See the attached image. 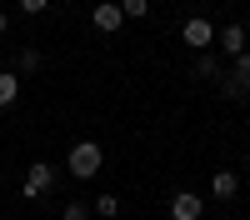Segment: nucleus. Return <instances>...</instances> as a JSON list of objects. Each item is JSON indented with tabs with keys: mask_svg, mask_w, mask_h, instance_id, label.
Here are the masks:
<instances>
[{
	"mask_svg": "<svg viewBox=\"0 0 250 220\" xmlns=\"http://www.w3.org/2000/svg\"><path fill=\"white\" fill-rule=\"evenodd\" d=\"M100 160H105V155H100V145H95V140H80V145L70 150V175H75V180L100 175Z\"/></svg>",
	"mask_w": 250,
	"mask_h": 220,
	"instance_id": "f257e3e1",
	"label": "nucleus"
},
{
	"mask_svg": "<svg viewBox=\"0 0 250 220\" xmlns=\"http://www.w3.org/2000/svg\"><path fill=\"white\" fill-rule=\"evenodd\" d=\"M185 45H195V50H205V45H210V40H215V25H210V20H205V15H190V20H185Z\"/></svg>",
	"mask_w": 250,
	"mask_h": 220,
	"instance_id": "f03ea898",
	"label": "nucleus"
},
{
	"mask_svg": "<svg viewBox=\"0 0 250 220\" xmlns=\"http://www.w3.org/2000/svg\"><path fill=\"white\" fill-rule=\"evenodd\" d=\"M50 185H55V170L40 160V165H30V175H25V185H20V190H25V200H35V195H45Z\"/></svg>",
	"mask_w": 250,
	"mask_h": 220,
	"instance_id": "7ed1b4c3",
	"label": "nucleus"
},
{
	"mask_svg": "<svg viewBox=\"0 0 250 220\" xmlns=\"http://www.w3.org/2000/svg\"><path fill=\"white\" fill-rule=\"evenodd\" d=\"M90 20H95V30H105V35H110V30H120V20H125V15H120L115 0H100V5L90 10Z\"/></svg>",
	"mask_w": 250,
	"mask_h": 220,
	"instance_id": "20e7f679",
	"label": "nucleus"
},
{
	"mask_svg": "<svg viewBox=\"0 0 250 220\" xmlns=\"http://www.w3.org/2000/svg\"><path fill=\"white\" fill-rule=\"evenodd\" d=\"M170 220H200V195L195 190H180L170 200Z\"/></svg>",
	"mask_w": 250,
	"mask_h": 220,
	"instance_id": "39448f33",
	"label": "nucleus"
},
{
	"mask_svg": "<svg viewBox=\"0 0 250 220\" xmlns=\"http://www.w3.org/2000/svg\"><path fill=\"white\" fill-rule=\"evenodd\" d=\"M215 40H220V50H225V55H240V50H245V25H240V20H235V25H220Z\"/></svg>",
	"mask_w": 250,
	"mask_h": 220,
	"instance_id": "423d86ee",
	"label": "nucleus"
},
{
	"mask_svg": "<svg viewBox=\"0 0 250 220\" xmlns=\"http://www.w3.org/2000/svg\"><path fill=\"white\" fill-rule=\"evenodd\" d=\"M210 190H215L220 200H235V190H240V180H235V170H215V175H210Z\"/></svg>",
	"mask_w": 250,
	"mask_h": 220,
	"instance_id": "0eeeda50",
	"label": "nucleus"
},
{
	"mask_svg": "<svg viewBox=\"0 0 250 220\" xmlns=\"http://www.w3.org/2000/svg\"><path fill=\"white\" fill-rule=\"evenodd\" d=\"M15 100H20V75L15 70H0V110L15 105Z\"/></svg>",
	"mask_w": 250,
	"mask_h": 220,
	"instance_id": "6e6552de",
	"label": "nucleus"
},
{
	"mask_svg": "<svg viewBox=\"0 0 250 220\" xmlns=\"http://www.w3.org/2000/svg\"><path fill=\"white\" fill-rule=\"evenodd\" d=\"M230 80L240 85V95L250 90V50H240V55H235V75H230Z\"/></svg>",
	"mask_w": 250,
	"mask_h": 220,
	"instance_id": "1a4fd4ad",
	"label": "nucleus"
},
{
	"mask_svg": "<svg viewBox=\"0 0 250 220\" xmlns=\"http://www.w3.org/2000/svg\"><path fill=\"white\" fill-rule=\"evenodd\" d=\"M40 70V50H20L15 55V75H35Z\"/></svg>",
	"mask_w": 250,
	"mask_h": 220,
	"instance_id": "9d476101",
	"label": "nucleus"
},
{
	"mask_svg": "<svg viewBox=\"0 0 250 220\" xmlns=\"http://www.w3.org/2000/svg\"><path fill=\"white\" fill-rule=\"evenodd\" d=\"M215 70H220V65H215V55H205V50H200V55H195V80H210Z\"/></svg>",
	"mask_w": 250,
	"mask_h": 220,
	"instance_id": "9b49d317",
	"label": "nucleus"
},
{
	"mask_svg": "<svg viewBox=\"0 0 250 220\" xmlns=\"http://www.w3.org/2000/svg\"><path fill=\"white\" fill-rule=\"evenodd\" d=\"M145 10H150V0H120V15H125V20H130V15H145Z\"/></svg>",
	"mask_w": 250,
	"mask_h": 220,
	"instance_id": "f8f14e48",
	"label": "nucleus"
},
{
	"mask_svg": "<svg viewBox=\"0 0 250 220\" xmlns=\"http://www.w3.org/2000/svg\"><path fill=\"white\" fill-rule=\"evenodd\" d=\"M60 220H90V210L75 200V205H65V210H60Z\"/></svg>",
	"mask_w": 250,
	"mask_h": 220,
	"instance_id": "ddd939ff",
	"label": "nucleus"
},
{
	"mask_svg": "<svg viewBox=\"0 0 250 220\" xmlns=\"http://www.w3.org/2000/svg\"><path fill=\"white\" fill-rule=\"evenodd\" d=\"M45 5H50V0H20V10H25V15H45Z\"/></svg>",
	"mask_w": 250,
	"mask_h": 220,
	"instance_id": "4468645a",
	"label": "nucleus"
},
{
	"mask_svg": "<svg viewBox=\"0 0 250 220\" xmlns=\"http://www.w3.org/2000/svg\"><path fill=\"white\" fill-rule=\"evenodd\" d=\"M95 210H100V215H115L120 205H115V195H100V200H95Z\"/></svg>",
	"mask_w": 250,
	"mask_h": 220,
	"instance_id": "2eb2a0df",
	"label": "nucleus"
},
{
	"mask_svg": "<svg viewBox=\"0 0 250 220\" xmlns=\"http://www.w3.org/2000/svg\"><path fill=\"white\" fill-rule=\"evenodd\" d=\"M5 30H10V20H5V15H0V35H5Z\"/></svg>",
	"mask_w": 250,
	"mask_h": 220,
	"instance_id": "dca6fc26",
	"label": "nucleus"
},
{
	"mask_svg": "<svg viewBox=\"0 0 250 220\" xmlns=\"http://www.w3.org/2000/svg\"><path fill=\"white\" fill-rule=\"evenodd\" d=\"M245 160H250V150H245Z\"/></svg>",
	"mask_w": 250,
	"mask_h": 220,
	"instance_id": "f3484780",
	"label": "nucleus"
}]
</instances>
